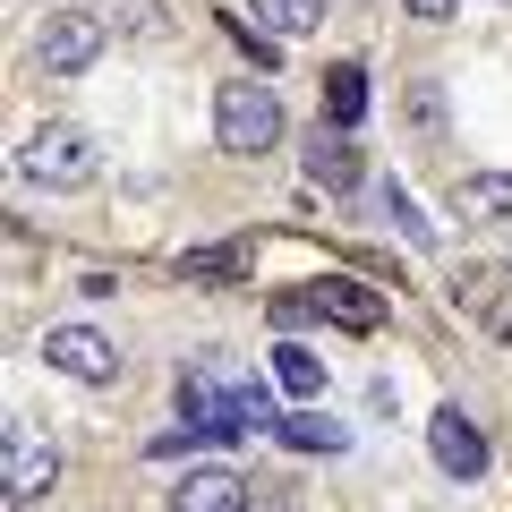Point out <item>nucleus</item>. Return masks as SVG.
Instances as JSON below:
<instances>
[{"label":"nucleus","mask_w":512,"mask_h":512,"mask_svg":"<svg viewBox=\"0 0 512 512\" xmlns=\"http://www.w3.org/2000/svg\"><path fill=\"white\" fill-rule=\"evenodd\" d=\"M410 18H427V26H444V18H461V0H410Z\"/></svg>","instance_id":"nucleus-16"},{"label":"nucleus","mask_w":512,"mask_h":512,"mask_svg":"<svg viewBox=\"0 0 512 512\" xmlns=\"http://www.w3.org/2000/svg\"><path fill=\"white\" fill-rule=\"evenodd\" d=\"M43 69L52 77H77V69H94V52H103V18H94V9H60L52 26H43Z\"/></svg>","instance_id":"nucleus-5"},{"label":"nucleus","mask_w":512,"mask_h":512,"mask_svg":"<svg viewBox=\"0 0 512 512\" xmlns=\"http://www.w3.org/2000/svg\"><path fill=\"white\" fill-rule=\"evenodd\" d=\"M43 359H52L60 376H77V384H111L120 376V350H111L94 325H52L43 333Z\"/></svg>","instance_id":"nucleus-4"},{"label":"nucleus","mask_w":512,"mask_h":512,"mask_svg":"<svg viewBox=\"0 0 512 512\" xmlns=\"http://www.w3.org/2000/svg\"><path fill=\"white\" fill-rule=\"evenodd\" d=\"M52 478H60V444L35 419H9L0 427V495L9 504H35V495H52Z\"/></svg>","instance_id":"nucleus-3"},{"label":"nucleus","mask_w":512,"mask_h":512,"mask_svg":"<svg viewBox=\"0 0 512 512\" xmlns=\"http://www.w3.org/2000/svg\"><path fill=\"white\" fill-rule=\"evenodd\" d=\"M461 214H478V222L512 214V171H470L461 180Z\"/></svg>","instance_id":"nucleus-12"},{"label":"nucleus","mask_w":512,"mask_h":512,"mask_svg":"<svg viewBox=\"0 0 512 512\" xmlns=\"http://www.w3.org/2000/svg\"><path fill=\"white\" fill-rule=\"evenodd\" d=\"M316 308H325L333 325H350V333H376L384 325V308L359 291V282H316Z\"/></svg>","instance_id":"nucleus-9"},{"label":"nucleus","mask_w":512,"mask_h":512,"mask_svg":"<svg viewBox=\"0 0 512 512\" xmlns=\"http://www.w3.org/2000/svg\"><path fill=\"white\" fill-rule=\"evenodd\" d=\"M308 180L333 188V197H342V188H359V146H350L342 128H333V137L316 128V137H308Z\"/></svg>","instance_id":"nucleus-8"},{"label":"nucleus","mask_w":512,"mask_h":512,"mask_svg":"<svg viewBox=\"0 0 512 512\" xmlns=\"http://www.w3.org/2000/svg\"><path fill=\"white\" fill-rule=\"evenodd\" d=\"M214 137H222V154H274L282 146V94L256 86V77L222 86L214 94Z\"/></svg>","instance_id":"nucleus-1"},{"label":"nucleus","mask_w":512,"mask_h":512,"mask_svg":"<svg viewBox=\"0 0 512 512\" xmlns=\"http://www.w3.org/2000/svg\"><path fill=\"white\" fill-rule=\"evenodd\" d=\"M282 444H299V453H342V427L333 419H316V410H299V419H282Z\"/></svg>","instance_id":"nucleus-14"},{"label":"nucleus","mask_w":512,"mask_h":512,"mask_svg":"<svg viewBox=\"0 0 512 512\" xmlns=\"http://www.w3.org/2000/svg\"><path fill=\"white\" fill-rule=\"evenodd\" d=\"M18 171H26L35 188H60V197H69V188H94V171H103V154H94V137H86V128L52 120V128H35V137H26Z\"/></svg>","instance_id":"nucleus-2"},{"label":"nucleus","mask_w":512,"mask_h":512,"mask_svg":"<svg viewBox=\"0 0 512 512\" xmlns=\"http://www.w3.org/2000/svg\"><path fill=\"white\" fill-rule=\"evenodd\" d=\"M384 214L402 222V239H419V248H427V239H436V222H419V205H410L402 188H393V197H384Z\"/></svg>","instance_id":"nucleus-15"},{"label":"nucleus","mask_w":512,"mask_h":512,"mask_svg":"<svg viewBox=\"0 0 512 512\" xmlns=\"http://www.w3.org/2000/svg\"><path fill=\"white\" fill-rule=\"evenodd\" d=\"M325 111H333V128H350V120H359V111H367V77L350 69V60H342V69H333V77H325Z\"/></svg>","instance_id":"nucleus-13"},{"label":"nucleus","mask_w":512,"mask_h":512,"mask_svg":"<svg viewBox=\"0 0 512 512\" xmlns=\"http://www.w3.org/2000/svg\"><path fill=\"white\" fill-rule=\"evenodd\" d=\"M171 512H248V478L239 470H188L171 487Z\"/></svg>","instance_id":"nucleus-7"},{"label":"nucleus","mask_w":512,"mask_h":512,"mask_svg":"<svg viewBox=\"0 0 512 512\" xmlns=\"http://www.w3.org/2000/svg\"><path fill=\"white\" fill-rule=\"evenodd\" d=\"M248 18L265 35H308V26H325V0H248Z\"/></svg>","instance_id":"nucleus-10"},{"label":"nucleus","mask_w":512,"mask_h":512,"mask_svg":"<svg viewBox=\"0 0 512 512\" xmlns=\"http://www.w3.org/2000/svg\"><path fill=\"white\" fill-rule=\"evenodd\" d=\"M274 376H282V393H299V402H316V393H325V359H316V350H299V342L274 350Z\"/></svg>","instance_id":"nucleus-11"},{"label":"nucleus","mask_w":512,"mask_h":512,"mask_svg":"<svg viewBox=\"0 0 512 512\" xmlns=\"http://www.w3.org/2000/svg\"><path fill=\"white\" fill-rule=\"evenodd\" d=\"M427 444H436L444 478H478V470H487V436H478V419H470V410H436Z\"/></svg>","instance_id":"nucleus-6"}]
</instances>
